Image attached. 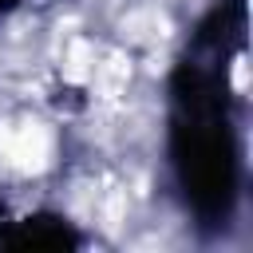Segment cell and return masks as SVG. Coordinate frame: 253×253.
Wrapping results in <instances>:
<instances>
[{
	"mask_svg": "<svg viewBox=\"0 0 253 253\" xmlns=\"http://www.w3.org/2000/svg\"><path fill=\"white\" fill-rule=\"evenodd\" d=\"M51 130L43 123H0V158L20 174H40L51 162Z\"/></svg>",
	"mask_w": 253,
	"mask_h": 253,
	"instance_id": "cell-1",
	"label": "cell"
},
{
	"mask_svg": "<svg viewBox=\"0 0 253 253\" xmlns=\"http://www.w3.org/2000/svg\"><path fill=\"white\" fill-rule=\"evenodd\" d=\"M91 75H95L99 95H103V99H115V95L126 87V79H130V59H126L123 51H107L103 63L91 67Z\"/></svg>",
	"mask_w": 253,
	"mask_h": 253,
	"instance_id": "cell-2",
	"label": "cell"
},
{
	"mask_svg": "<svg viewBox=\"0 0 253 253\" xmlns=\"http://www.w3.org/2000/svg\"><path fill=\"white\" fill-rule=\"evenodd\" d=\"M123 32H126L130 40L154 43V40H162V36L170 32V20H166L158 8H142V12H130V16L123 20Z\"/></svg>",
	"mask_w": 253,
	"mask_h": 253,
	"instance_id": "cell-3",
	"label": "cell"
},
{
	"mask_svg": "<svg viewBox=\"0 0 253 253\" xmlns=\"http://www.w3.org/2000/svg\"><path fill=\"white\" fill-rule=\"evenodd\" d=\"M91 67H95V47H91L87 40H75V43L67 47V59H63V75H67L71 83H83V79L91 75Z\"/></svg>",
	"mask_w": 253,
	"mask_h": 253,
	"instance_id": "cell-4",
	"label": "cell"
},
{
	"mask_svg": "<svg viewBox=\"0 0 253 253\" xmlns=\"http://www.w3.org/2000/svg\"><path fill=\"white\" fill-rule=\"evenodd\" d=\"M123 206H126V198H123V190H111V194H107V206H103V225H107V229H119V217H123Z\"/></svg>",
	"mask_w": 253,
	"mask_h": 253,
	"instance_id": "cell-5",
	"label": "cell"
}]
</instances>
